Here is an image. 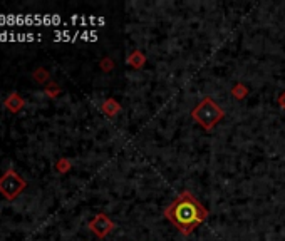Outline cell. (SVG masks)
Segmentation results:
<instances>
[{
	"mask_svg": "<svg viewBox=\"0 0 285 241\" xmlns=\"http://www.w3.org/2000/svg\"><path fill=\"white\" fill-rule=\"evenodd\" d=\"M165 216L181 235L188 236L208 218V211L191 193L183 191L165 209Z\"/></svg>",
	"mask_w": 285,
	"mask_h": 241,
	"instance_id": "1",
	"label": "cell"
},
{
	"mask_svg": "<svg viewBox=\"0 0 285 241\" xmlns=\"http://www.w3.org/2000/svg\"><path fill=\"white\" fill-rule=\"evenodd\" d=\"M191 117L197 121L198 126H201L205 131H212L215 126L225 117V112L212 97H205L203 101L195 106L191 110Z\"/></svg>",
	"mask_w": 285,
	"mask_h": 241,
	"instance_id": "2",
	"label": "cell"
},
{
	"mask_svg": "<svg viewBox=\"0 0 285 241\" xmlns=\"http://www.w3.org/2000/svg\"><path fill=\"white\" fill-rule=\"evenodd\" d=\"M27 188V181L15 169H7L0 176V195L5 199L14 201Z\"/></svg>",
	"mask_w": 285,
	"mask_h": 241,
	"instance_id": "3",
	"label": "cell"
},
{
	"mask_svg": "<svg viewBox=\"0 0 285 241\" xmlns=\"http://www.w3.org/2000/svg\"><path fill=\"white\" fill-rule=\"evenodd\" d=\"M88 226H89V230H91L97 236V238L103 240V238H106V236L112 230H114L116 224H114V221L109 218L108 215H104V213H99V215H96L94 218L89 221Z\"/></svg>",
	"mask_w": 285,
	"mask_h": 241,
	"instance_id": "4",
	"label": "cell"
},
{
	"mask_svg": "<svg viewBox=\"0 0 285 241\" xmlns=\"http://www.w3.org/2000/svg\"><path fill=\"white\" fill-rule=\"evenodd\" d=\"M3 108L9 110L10 114H17L25 108V101L19 92H10L5 97V101H3Z\"/></svg>",
	"mask_w": 285,
	"mask_h": 241,
	"instance_id": "5",
	"label": "cell"
},
{
	"mask_svg": "<svg viewBox=\"0 0 285 241\" xmlns=\"http://www.w3.org/2000/svg\"><path fill=\"white\" fill-rule=\"evenodd\" d=\"M101 110H103L104 114H106L108 117H114L116 114L119 112L121 110V104L116 99H112V97H109V99H106V101L101 104Z\"/></svg>",
	"mask_w": 285,
	"mask_h": 241,
	"instance_id": "6",
	"label": "cell"
},
{
	"mask_svg": "<svg viewBox=\"0 0 285 241\" xmlns=\"http://www.w3.org/2000/svg\"><path fill=\"white\" fill-rule=\"evenodd\" d=\"M32 79L37 82V84H45L47 86L50 82V74L45 67H37L36 70L32 72Z\"/></svg>",
	"mask_w": 285,
	"mask_h": 241,
	"instance_id": "7",
	"label": "cell"
},
{
	"mask_svg": "<svg viewBox=\"0 0 285 241\" xmlns=\"http://www.w3.org/2000/svg\"><path fill=\"white\" fill-rule=\"evenodd\" d=\"M144 62H146V57H144V54L141 50H134V52L130 54V57H128V64L131 67H134V69H141L144 66Z\"/></svg>",
	"mask_w": 285,
	"mask_h": 241,
	"instance_id": "8",
	"label": "cell"
},
{
	"mask_svg": "<svg viewBox=\"0 0 285 241\" xmlns=\"http://www.w3.org/2000/svg\"><path fill=\"white\" fill-rule=\"evenodd\" d=\"M44 92H45V96H47V97H50V99H56V97H59L61 94H62V89H61V86L57 84V82L50 81L49 84L44 88Z\"/></svg>",
	"mask_w": 285,
	"mask_h": 241,
	"instance_id": "9",
	"label": "cell"
},
{
	"mask_svg": "<svg viewBox=\"0 0 285 241\" xmlns=\"http://www.w3.org/2000/svg\"><path fill=\"white\" fill-rule=\"evenodd\" d=\"M232 94H233V97H235L237 101H241V99L247 97L248 89H247V86H243L241 82H237V84L232 88Z\"/></svg>",
	"mask_w": 285,
	"mask_h": 241,
	"instance_id": "10",
	"label": "cell"
},
{
	"mask_svg": "<svg viewBox=\"0 0 285 241\" xmlns=\"http://www.w3.org/2000/svg\"><path fill=\"white\" fill-rule=\"evenodd\" d=\"M71 168H72V164H71V161H69L67 157H61V159H57L56 166H54V169H56L59 175H66V173H67Z\"/></svg>",
	"mask_w": 285,
	"mask_h": 241,
	"instance_id": "11",
	"label": "cell"
},
{
	"mask_svg": "<svg viewBox=\"0 0 285 241\" xmlns=\"http://www.w3.org/2000/svg\"><path fill=\"white\" fill-rule=\"evenodd\" d=\"M99 66H101V69H103L104 72H111V70L114 69V62H112L109 57H104L103 61L99 62Z\"/></svg>",
	"mask_w": 285,
	"mask_h": 241,
	"instance_id": "12",
	"label": "cell"
},
{
	"mask_svg": "<svg viewBox=\"0 0 285 241\" xmlns=\"http://www.w3.org/2000/svg\"><path fill=\"white\" fill-rule=\"evenodd\" d=\"M279 108L282 110H285V90L279 96Z\"/></svg>",
	"mask_w": 285,
	"mask_h": 241,
	"instance_id": "13",
	"label": "cell"
}]
</instances>
